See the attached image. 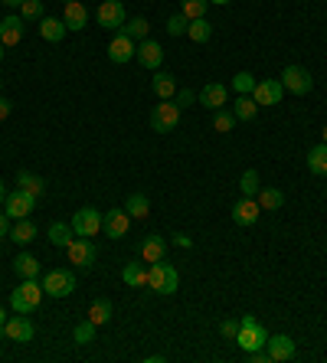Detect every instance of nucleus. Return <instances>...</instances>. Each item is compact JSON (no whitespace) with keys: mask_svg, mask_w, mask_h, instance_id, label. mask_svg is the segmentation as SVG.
<instances>
[{"mask_svg":"<svg viewBox=\"0 0 327 363\" xmlns=\"http://www.w3.org/2000/svg\"><path fill=\"white\" fill-rule=\"evenodd\" d=\"M177 285H180V278H177V268L167 262V259L148 265V288H151L154 295H174Z\"/></svg>","mask_w":327,"mask_h":363,"instance_id":"1","label":"nucleus"},{"mask_svg":"<svg viewBox=\"0 0 327 363\" xmlns=\"http://www.w3.org/2000/svg\"><path fill=\"white\" fill-rule=\"evenodd\" d=\"M43 285H39L37 278H23V285L20 288H13L10 295V308L17 314H33L39 308V301H43Z\"/></svg>","mask_w":327,"mask_h":363,"instance_id":"2","label":"nucleus"},{"mask_svg":"<svg viewBox=\"0 0 327 363\" xmlns=\"http://www.w3.org/2000/svg\"><path fill=\"white\" fill-rule=\"evenodd\" d=\"M265 340H268V331L259 324V317H255V314H242L239 334H236V344H239L246 353H252V351H262Z\"/></svg>","mask_w":327,"mask_h":363,"instance_id":"3","label":"nucleus"},{"mask_svg":"<svg viewBox=\"0 0 327 363\" xmlns=\"http://www.w3.org/2000/svg\"><path fill=\"white\" fill-rule=\"evenodd\" d=\"M43 291L50 295V298H69L72 291H76V275L69 272V268H52L43 275Z\"/></svg>","mask_w":327,"mask_h":363,"instance_id":"4","label":"nucleus"},{"mask_svg":"<svg viewBox=\"0 0 327 363\" xmlns=\"http://www.w3.org/2000/svg\"><path fill=\"white\" fill-rule=\"evenodd\" d=\"M177 125H180V105L174 99H161V105H154V112H151V128L157 135H167Z\"/></svg>","mask_w":327,"mask_h":363,"instance_id":"5","label":"nucleus"},{"mask_svg":"<svg viewBox=\"0 0 327 363\" xmlns=\"http://www.w3.org/2000/svg\"><path fill=\"white\" fill-rule=\"evenodd\" d=\"M281 88L285 92H291V95H308L311 88H315V79H311V72L304 69V66H285V72H281Z\"/></svg>","mask_w":327,"mask_h":363,"instance_id":"6","label":"nucleus"},{"mask_svg":"<svg viewBox=\"0 0 327 363\" xmlns=\"http://www.w3.org/2000/svg\"><path fill=\"white\" fill-rule=\"evenodd\" d=\"M72 233L76 236H99L101 233V210H95V206H82V210H76V216H72Z\"/></svg>","mask_w":327,"mask_h":363,"instance_id":"7","label":"nucleus"},{"mask_svg":"<svg viewBox=\"0 0 327 363\" xmlns=\"http://www.w3.org/2000/svg\"><path fill=\"white\" fill-rule=\"evenodd\" d=\"M66 255H69V262L76 265V268H92L95 265V242L86 236H76L66 246Z\"/></svg>","mask_w":327,"mask_h":363,"instance_id":"8","label":"nucleus"},{"mask_svg":"<svg viewBox=\"0 0 327 363\" xmlns=\"http://www.w3.org/2000/svg\"><path fill=\"white\" fill-rule=\"evenodd\" d=\"M95 20H99V26L118 33L125 26V3L121 0H101V7L95 10Z\"/></svg>","mask_w":327,"mask_h":363,"instance_id":"9","label":"nucleus"},{"mask_svg":"<svg viewBox=\"0 0 327 363\" xmlns=\"http://www.w3.org/2000/svg\"><path fill=\"white\" fill-rule=\"evenodd\" d=\"M3 206H7V216H10V219H26V216L33 213V206H37V197H30V193H23V190L17 187L13 193H7Z\"/></svg>","mask_w":327,"mask_h":363,"instance_id":"10","label":"nucleus"},{"mask_svg":"<svg viewBox=\"0 0 327 363\" xmlns=\"http://www.w3.org/2000/svg\"><path fill=\"white\" fill-rule=\"evenodd\" d=\"M101 229L108 233V239H125L131 229V213L128 210H108L101 216Z\"/></svg>","mask_w":327,"mask_h":363,"instance_id":"11","label":"nucleus"},{"mask_svg":"<svg viewBox=\"0 0 327 363\" xmlns=\"http://www.w3.org/2000/svg\"><path fill=\"white\" fill-rule=\"evenodd\" d=\"M281 95H285V88H281L278 79H262V82H255V88H252V99H255L259 108L262 105H278Z\"/></svg>","mask_w":327,"mask_h":363,"instance_id":"12","label":"nucleus"},{"mask_svg":"<svg viewBox=\"0 0 327 363\" xmlns=\"http://www.w3.org/2000/svg\"><path fill=\"white\" fill-rule=\"evenodd\" d=\"M33 334H37V327H33V321H30L26 314H17V317H10V321L3 324V337L17 340V344H30Z\"/></svg>","mask_w":327,"mask_h":363,"instance_id":"13","label":"nucleus"},{"mask_svg":"<svg viewBox=\"0 0 327 363\" xmlns=\"http://www.w3.org/2000/svg\"><path fill=\"white\" fill-rule=\"evenodd\" d=\"M259 216H262V206H259L255 197H242V200L232 206V223L236 226H255Z\"/></svg>","mask_w":327,"mask_h":363,"instance_id":"14","label":"nucleus"},{"mask_svg":"<svg viewBox=\"0 0 327 363\" xmlns=\"http://www.w3.org/2000/svg\"><path fill=\"white\" fill-rule=\"evenodd\" d=\"M265 351H268V360L272 363H285L295 357V340L288 334H275V337L265 340Z\"/></svg>","mask_w":327,"mask_h":363,"instance_id":"15","label":"nucleus"},{"mask_svg":"<svg viewBox=\"0 0 327 363\" xmlns=\"http://www.w3.org/2000/svg\"><path fill=\"white\" fill-rule=\"evenodd\" d=\"M23 17L20 13H7L3 20H0V43L3 46H17L20 39H23Z\"/></svg>","mask_w":327,"mask_h":363,"instance_id":"16","label":"nucleus"},{"mask_svg":"<svg viewBox=\"0 0 327 363\" xmlns=\"http://www.w3.org/2000/svg\"><path fill=\"white\" fill-rule=\"evenodd\" d=\"M135 52H138V46H135V39H128L125 33H115L112 43H108V59L112 63H131L135 59Z\"/></svg>","mask_w":327,"mask_h":363,"instance_id":"17","label":"nucleus"},{"mask_svg":"<svg viewBox=\"0 0 327 363\" xmlns=\"http://www.w3.org/2000/svg\"><path fill=\"white\" fill-rule=\"evenodd\" d=\"M63 23L69 33H79V30H86L88 23V10H86V3L82 0H69L63 7Z\"/></svg>","mask_w":327,"mask_h":363,"instance_id":"18","label":"nucleus"},{"mask_svg":"<svg viewBox=\"0 0 327 363\" xmlns=\"http://www.w3.org/2000/svg\"><path fill=\"white\" fill-rule=\"evenodd\" d=\"M138 63L144 66V69H161V63H164V50H161V43H154V39H141V46H138Z\"/></svg>","mask_w":327,"mask_h":363,"instance_id":"19","label":"nucleus"},{"mask_svg":"<svg viewBox=\"0 0 327 363\" xmlns=\"http://www.w3.org/2000/svg\"><path fill=\"white\" fill-rule=\"evenodd\" d=\"M226 86H219V82H210V86L200 88V95H197V101H200L203 108H210V112H216V108H223L226 105Z\"/></svg>","mask_w":327,"mask_h":363,"instance_id":"20","label":"nucleus"},{"mask_svg":"<svg viewBox=\"0 0 327 363\" xmlns=\"http://www.w3.org/2000/svg\"><path fill=\"white\" fill-rule=\"evenodd\" d=\"M164 255H167V239L161 236V233H154V236H148L144 242H141V262H161Z\"/></svg>","mask_w":327,"mask_h":363,"instance_id":"21","label":"nucleus"},{"mask_svg":"<svg viewBox=\"0 0 327 363\" xmlns=\"http://www.w3.org/2000/svg\"><path fill=\"white\" fill-rule=\"evenodd\" d=\"M66 33H69V30H66L63 20H52V17H43V20H39V37L46 39V43H63Z\"/></svg>","mask_w":327,"mask_h":363,"instance_id":"22","label":"nucleus"},{"mask_svg":"<svg viewBox=\"0 0 327 363\" xmlns=\"http://www.w3.org/2000/svg\"><path fill=\"white\" fill-rule=\"evenodd\" d=\"M13 272L20 278H37L39 272H43V265H39V259H33L30 252H20V255L13 259Z\"/></svg>","mask_w":327,"mask_h":363,"instance_id":"23","label":"nucleus"},{"mask_svg":"<svg viewBox=\"0 0 327 363\" xmlns=\"http://www.w3.org/2000/svg\"><path fill=\"white\" fill-rule=\"evenodd\" d=\"M151 88H154V95H157V99H174V95H177V79L170 72H154Z\"/></svg>","mask_w":327,"mask_h":363,"instance_id":"24","label":"nucleus"},{"mask_svg":"<svg viewBox=\"0 0 327 363\" xmlns=\"http://www.w3.org/2000/svg\"><path fill=\"white\" fill-rule=\"evenodd\" d=\"M308 170L315 177H327V144L324 141L308 150Z\"/></svg>","mask_w":327,"mask_h":363,"instance_id":"25","label":"nucleus"},{"mask_svg":"<svg viewBox=\"0 0 327 363\" xmlns=\"http://www.w3.org/2000/svg\"><path fill=\"white\" fill-rule=\"evenodd\" d=\"M255 200H259V206H262V210H268V213H272V210H281V206H285V193H281V190H275V187H262L259 193H255Z\"/></svg>","mask_w":327,"mask_h":363,"instance_id":"26","label":"nucleus"},{"mask_svg":"<svg viewBox=\"0 0 327 363\" xmlns=\"http://www.w3.org/2000/svg\"><path fill=\"white\" fill-rule=\"evenodd\" d=\"M125 210L131 213V219H148L151 216V200L144 193H131L125 200Z\"/></svg>","mask_w":327,"mask_h":363,"instance_id":"27","label":"nucleus"},{"mask_svg":"<svg viewBox=\"0 0 327 363\" xmlns=\"http://www.w3.org/2000/svg\"><path fill=\"white\" fill-rule=\"evenodd\" d=\"M10 239L17 246H26V242H33L37 239V223L26 216V219H17V226L10 229Z\"/></svg>","mask_w":327,"mask_h":363,"instance_id":"28","label":"nucleus"},{"mask_svg":"<svg viewBox=\"0 0 327 363\" xmlns=\"http://www.w3.org/2000/svg\"><path fill=\"white\" fill-rule=\"evenodd\" d=\"M187 37L193 39V43H210V37H213V23H210L206 17H197V20H190Z\"/></svg>","mask_w":327,"mask_h":363,"instance_id":"29","label":"nucleus"},{"mask_svg":"<svg viewBox=\"0 0 327 363\" xmlns=\"http://www.w3.org/2000/svg\"><path fill=\"white\" fill-rule=\"evenodd\" d=\"M46 236H50V242L56 246V249H66V246L76 239V233H72V223H69V226H66V223H52Z\"/></svg>","mask_w":327,"mask_h":363,"instance_id":"30","label":"nucleus"},{"mask_svg":"<svg viewBox=\"0 0 327 363\" xmlns=\"http://www.w3.org/2000/svg\"><path fill=\"white\" fill-rule=\"evenodd\" d=\"M112 314H115L112 301H108V298H95V301H92V308H88V321H95V324H108V321H112Z\"/></svg>","mask_w":327,"mask_h":363,"instance_id":"31","label":"nucleus"},{"mask_svg":"<svg viewBox=\"0 0 327 363\" xmlns=\"http://www.w3.org/2000/svg\"><path fill=\"white\" fill-rule=\"evenodd\" d=\"M121 278H125V285H131V288H141V285H148V268L138 262H128L121 268Z\"/></svg>","mask_w":327,"mask_h":363,"instance_id":"32","label":"nucleus"},{"mask_svg":"<svg viewBox=\"0 0 327 363\" xmlns=\"http://www.w3.org/2000/svg\"><path fill=\"white\" fill-rule=\"evenodd\" d=\"M232 115H236V121H252L255 115H259V105L252 95H239L236 105H232Z\"/></svg>","mask_w":327,"mask_h":363,"instance_id":"33","label":"nucleus"},{"mask_svg":"<svg viewBox=\"0 0 327 363\" xmlns=\"http://www.w3.org/2000/svg\"><path fill=\"white\" fill-rule=\"evenodd\" d=\"M148 30H151V23L144 17H131V20H125V26L118 33H125L128 39H148Z\"/></svg>","mask_w":327,"mask_h":363,"instance_id":"34","label":"nucleus"},{"mask_svg":"<svg viewBox=\"0 0 327 363\" xmlns=\"http://www.w3.org/2000/svg\"><path fill=\"white\" fill-rule=\"evenodd\" d=\"M17 187L23 190V193H30V197H43V190H46V184H43V180H39L37 174H20L17 177Z\"/></svg>","mask_w":327,"mask_h":363,"instance_id":"35","label":"nucleus"},{"mask_svg":"<svg viewBox=\"0 0 327 363\" xmlns=\"http://www.w3.org/2000/svg\"><path fill=\"white\" fill-rule=\"evenodd\" d=\"M95 321H79L76 324V331H72V340H76L79 347H86V344H92L95 340Z\"/></svg>","mask_w":327,"mask_h":363,"instance_id":"36","label":"nucleus"},{"mask_svg":"<svg viewBox=\"0 0 327 363\" xmlns=\"http://www.w3.org/2000/svg\"><path fill=\"white\" fill-rule=\"evenodd\" d=\"M232 125H236V115L226 112V108H216L213 112V131L226 135V131H232Z\"/></svg>","mask_w":327,"mask_h":363,"instance_id":"37","label":"nucleus"},{"mask_svg":"<svg viewBox=\"0 0 327 363\" xmlns=\"http://www.w3.org/2000/svg\"><path fill=\"white\" fill-rule=\"evenodd\" d=\"M180 7H184V17L187 20H197V17H206V7H210V0H180Z\"/></svg>","mask_w":327,"mask_h":363,"instance_id":"38","label":"nucleus"},{"mask_svg":"<svg viewBox=\"0 0 327 363\" xmlns=\"http://www.w3.org/2000/svg\"><path fill=\"white\" fill-rule=\"evenodd\" d=\"M255 82H259V79H255L252 72H236V75H232V88H236L239 95H252Z\"/></svg>","mask_w":327,"mask_h":363,"instance_id":"39","label":"nucleus"},{"mask_svg":"<svg viewBox=\"0 0 327 363\" xmlns=\"http://www.w3.org/2000/svg\"><path fill=\"white\" fill-rule=\"evenodd\" d=\"M239 190H242V197H255L259 190H262V184H259V174L255 170H246L239 180Z\"/></svg>","mask_w":327,"mask_h":363,"instance_id":"40","label":"nucleus"},{"mask_svg":"<svg viewBox=\"0 0 327 363\" xmlns=\"http://www.w3.org/2000/svg\"><path fill=\"white\" fill-rule=\"evenodd\" d=\"M20 17L23 20H43V0H23L20 3Z\"/></svg>","mask_w":327,"mask_h":363,"instance_id":"41","label":"nucleus"},{"mask_svg":"<svg viewBox=\"0 0 327 363\" xmlns=\"http://www.w3.org/2000/svg\"><path fill=\"white\" fill-rule=\"evenodd\" d=\"M187 26H190V20L184 13H177V17L167 20V33H170V37H187Z\"/></svg>","mask_w":327,"mask_h":363,"instance_id":"42","label":"nucleus"},{"mask_svg":"<svg viewBox=\"0 0 327 363\" xmlns=\"http://www.w3.org/2000/svg\"><path fill=\"white\" fill-rule=\"evenodd\" d=\"M219 334H223V337H229V340H236V334H239V321H236V317L223 321V324H219Z\"/></svg>","mask_w":327,"mask_h":363,"instance_id":"43","label":"nucleus"},{"mask_svg":"<svg viewBox=\"0 0 327 363\" xmlns=\"http://www.w3.org/2000/svg\"><path fill=\"white\" fill-rule=\"evenodd\" d=\"M174 101H177V105H180V108H187V105H193V101H197V95H193L190 88H177Z\"/></svg>","mask_w":327,"mask_h":363,"instance_id":"44","label":"nucleus"},{"mask_svg":"<svg viewBox=\"0 0 327 363\" xmlns=\"http://www.w3.org/2000/svg\"><path fill=\"white\" fill-rule=\"evenodd\" d=\"M7 223H10V216H7V210H0V239L10 236V226Z\"/></svg>","mask_w":327,"mask_h":363,"instance_id":"45","label":"nucleus"},{"mask_svg":"<svg viewBox=\"0 0 327 363\" xmlns=\"http://www.w3.org/2000/svg\"><path fill=\"white\" fill-rule=\"evenodd\" d=\"M246 357H249L252 363H268V351H265V347H262V351H252V353H246Z\"/></svg>","mask_w":327,"mask_h":363,"instance_id":"46","label":"nucleus"},{"mask_svg":"<svg viewBox=\"0 0 327 363\" xmlns=\"http://www.w3.org/2000/svg\"><path fill=\"white\" fill-rule=\"evenodd\" d=\"M174 246H180V249H190V246H193V239L184 236V233H174Z\"/></svg>","mask_w":327,"mask_h":363,"instance_id":"47","label":"nucleus"},{"mask_svg":"<svg viewBox=\"0 0 327 363\" xmlns=\"http://www.w3.org/2000/svg\"><path fill=\"white\" fill-rule=\"evenodd\" d=\"M10 112H13V105H10L7 99H3V95H0V118H7Z\"/></svg>","mask_w":327,"mask_h":363,"instance_id":"48","label":"nucleus"},{"mask_svg":"<svg viewBox=\"0 0 327 363\" xmlns=\"http://www.w3.org/2000/svg\"><path fill=\"white\" fill-rule=\"evenodd\" d=\"M3 200H7V184L0 180V206H3Z\"/></svg>","mask_w":327,"mask_h":363,"instance_id":"49","label":"nucleus"},{"mask_svg":"<svg viewBox=\"0 0 327 363\" xmlns=\"http://www.w3.org/2000/svg\"><path fill=\"white\" fill-rule=\"evenodd\" d=\"M0 3H3V7H20L23 0H0Z\"/></svg>","mask_w":327,"mask_h":363,"instance_id":"50","label":"nucleus"},{"mask_svg":"<svg viewBox=\"0 0 327 363\" xmlns=\"http://www.w3.org/2000/svg\"><path fill=\"white\" fill-rule=\"evenodd\" d=\"M3 324H7V311L0 308V331H3Z\"/></svg>","mask_w":327,"mask_h":363,"instance_id":"51","label":"nucleus"},{"mask_svg":"<svg viewBox=\"0 0 327 363\" xmlns=\"http://www.w3.org/2000/svg\"><path fill=\"white\" fill-rule=\"evenodd\" d=\"M210 3H216V7H226L229 0H210Z\"/></svg>","mask_w":327,"mask_h":363,"instance_id":"52","label":"nucleus"},{"mask_svg":"<svg viewBox=\"0 0 327 363\" xmlns=\"http://www.w3.org/2000/svg\"><path fill=\"white\" fill-rule=\"evenodd\" d=\"M321 141H324V144H327V125H324V131H321Z\"/></svg>","mask_w":327,"mask_h":363,"instance_id":"53","label":"nucleus"},{"mask_svg":"<svg viewBox=\"0 0 327 363\" xmlns=\"http://www.w3.org/2000/svg\"><path fill=\"white\" fill-rule=\"evenodd\" d=\"M0 63H3V43H0Z\"/></svg>","mask_w":327,"mask_h":363,"instance_id":"54","label":"nucleus"},{"mask_svg":"<svg viewBox=\"0 0 327 363\" xmlns=\"http://www.w3.org/2000/svg\"><path fill=\"white\" fill-rule=\"evenodd\" d=\"M63 3H69V0H63Z\"/></svg>","mask_w":327,"mask_h":363,"instance_id":"55","label":"nucleus"}]
</instances>
